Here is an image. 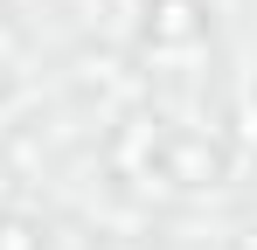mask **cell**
Segmentation results:
<instances>
[{
	"instance_id": "obj_1",
	"label": "cell",
	"mask_w": 257,
	"mask_h": 250,
	"mask_svg": "<svg viewBox=\"0 0 257 250\" xmlns=\"http://www.w3.org/2000/svg\"><path fill=\"white\" fill-rule=\"evenodd\" d=\"M160 174L181 181V188H209V181H222V146L202 139V132H174L167 153H160Z\"/></svg>"
},
{
	"instance_id": "obj_2",
	"label": "cell",
	"mask_w": 257,
	"mask_h": 250,
	"mask_svg": "<svg viewBox=\"0 0 257 250\" xmlns=\"http://www.w3.org/2000/svg\"><path fill=\"white\" fill-rule=\"evenodd\" d=\"M153 42H202L209 35V21L195 14V0H153Z\"/></svg>"
},
{
	"instance_id": "obj_3",
	"label": "cell",
	"mask_w": 257,
	"mask_h": 250,
	"mask_svg": "<svg viewBox=\"0 0 257 250\" xmlns=\"http://www.w3.org/2000/svg\"><path fill=\"white\" fill-rule=\"evenodd\" d=\"M0 250H49V243H42V222H28V215H0Z\"/></svg>"
}]
</instances>
